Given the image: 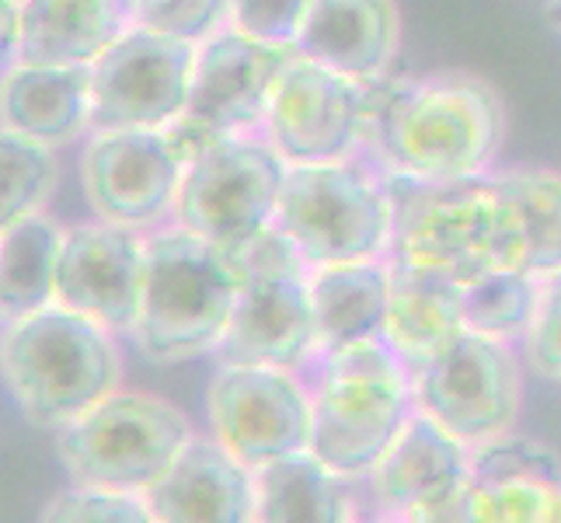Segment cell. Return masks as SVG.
Instances as JSON below:
<instances>
[{
    "instance_id": "cell-1",
    "label": "cell",
    "mask_w": 561,
    "mask_h": 523,
    "mask_svg": "<svg viewBox=\"0 0 561 523\" xmlns=\"http://www.w3.org/2000/svg\"><path fill=\"white\" fill-rule=\"evenodd\" d=\"M506 105L485 77L436 70L370 84L363 154L394 179L460 182L489 174L506 140Z\"/></svg>"
},
{
    "instance_id": "cell-2",
    "label": "cell",
    "mask_w": 561,
    "mask_h": 523,
    "mask_svg": "<svg viewBox=\"0 0 561 523\" xmlns=\"http://www.w3.org/2000/svg\"><path fill=\"white\" fill-rule=\"evenodd\" d=\"M394 245L387 262L471 286L502 269H524L527 235L495 174L460 182L394 179Z\"/></svg>"
},
{
    "instance_id": "cell-3",
    "label": "cell",
    "mask_w": 561,
    "mask_h": 523,
    "mask_svg": "<svg viewBox=\"0 0 561 523\" xmlns=\"http://www.w3.org/2000/svg\"><path fill=\"white\" fill-rule=\"evenodd\" d=\"M244 262L182 224L147 230V276L133 342L158 366L220 345L244 286Z\"/></svg>"
},
{
    "instance_id": "cell-4",
    "label": "cell",
    "mask_w": 561,
    "mask_h": 523,
    "mask_svg": "<svg viewBox=\"0 0 561 523\" xmlns=\"http://www.w3.org/2000/svg\"><path fill=\"white\" fill-rule=\"evenodd\" d=\"M0 356L14 405L43 430H67L123 387L115 332L64 304L8 321Z\"/></svg>"
},
{
    "instance_id": "cell-5",
    "label": "cell",
    "mask_w": 561,
    "mask_h": 523,
    "mask_svg": "<svg viewBox=\"0 0 561 523\" xmlns=\"http://www.w3.org/2000/svg\"><path fill=\"white\" fill-rule=\"evenodd\" d=\"M276 227L311 269L387 259L394 245L391 182L366 154L289 164Z\"/></svg>"
},
{
    "instance_id": "cell-6",
    "label": "cell",
    "mask_w": 561,
    "mask_h": 523,
    "mask_svg": "<svg viewBox=\"0 0 561 523\" xmlns=\"http://www.w3.org/2000/svg\"><path fill=\"white\" fill-rule=\"evenodd\" d=\"M196 430L175 401L150 391H126L99 401L56 436V457L73 486L144 496Z\"/></svg>"
},
{
    "instance_id": "cell-7",
    "label": "cell",
    "mask_w": 561,
    "mask_h": 523,
    "mask_svg": "<svg viewBox=\"0 0 561 523\" xmlns=\"http://www.w3.org/2000/svg\"><path fill=\"white\" fill-rule=\"evenodd\" d=\"M283 154L262 133H238L185 168L175 224L224 251H244L276 227L286 182Z\"/></svg>"
},
{
    "instance_id": "cell-8",
    "label": "cell",
    "mask_w": 561,
    "mask_h": 523,
    "mask_svg": "<svg viewBox=\"0 0 561 523\" xmlns=\"http://www.w3.org/2000/svg\"><path fill=\"white\" fill-rule=\"evenodd\" d=\"M415 409L468 447L510 433L524 405V363L510 342L463 332L412 377Z\"/></svg>"
},
{
    "instance_id": "cell-9",
    "label": "cell",
    "mask_w": 561,
    "mask_h": 523,
    "mask_svg": "<svg viewBox=\"0 0 561 523\" xmlns=\"http://www.w3.org/2000/svg\"><path fill=\"white\" fill-rule=\"evenodd\" d=\"M196 43L129 25L91 64V129H164L188 109Z\"/></svg>"
},
{
    "instance_id": "cell-10",
    "label": "cell",
    "mask_w": 561,
    "mask_h": 523,
    "mask_svg": "<svg viewBox=\"0 0 561 523\" xmlns=\"http://www.w3.org/2000/svg\"><path fill=\"white\" fill-rule=\"evenodd\" d=\"M209 430L248 468L311 451V384L279 366H217L206 395Z\"/></svg>"
},
{
    "instance_id": "cell-11",
    "label": "cell",
    "mask_w": 561,
    "mask_h": 523,
    "mask_svg": "<svg viewBox=\"0 0 561 523\" xmlns=\"http://www.w3.org/2000/svg\"><path fill=\"white\" fill-rule=\"evenodd\" d=\"M366 109L370 88L297 53L276 84L262 137L286 164L345 161L363 154Z\"/></svg>"
},
{
    "instance_id": "cell-12",
    "label": "cell",
    "mask_w": 561,
    "mask_h": 523,
    "mask_svg": "<svg viewBox=\"0 0 561 523\" xmlns=\"http://www.w3.org/2000/svg\"><path fill=\"white\" fill-rule=\"evenodd\" d=\"M311 398V454L350 481L374 475L415 412L412 374L345 377L314 371Z\"/></svg>"
},
{
    "instance_id": "cell-13",
    "label": "cell",
    "mask_w": 561,
    "mask_h": 523,
    "mask_svg": "<svg viewBox=\"0 0 561 523\" xmlns=\"http://www.w3.org/2000/svg\"><path fill=\"white\" fill-rule=\"evenodd\" d=\"M182 174L161 129H91L81 154V185L94 217L144 235L175 217Z\"/></svg>"
},
{
    "instance_id": "cell-14",
    "label": "cell",
    "mask_w": 561,
    "mask_h": 523,
    "mask_svg": "<svg viewBox=\"0 0 561 523\" xmlns=\"http://www.w3.org/2000/svg\"><path fill=\"white\" fill-rule=\"evenodd\" d=\"M144 230L94 217L67 227L60 273H56V304L94 318L115 336H133L144 300Z\"/></svg>"
},
{
    "instance_id": "cell-15",
    "label": "cell",
    "mask_w": 561,
    "mask_h": 523,
    "mask_svg": "<svg viewBox=\"0 0 561 523\" xmlns=\"http://www.w3.org/2000/svg\"><path fill=\"white\" fill-rule=\"evenodd\" d=\"M234 315L213 349L217 366H279L300 374L318 356L311 273L248 269Z\"/></svg>"
},
{
    "instance_id": "cell-16",
    "label": "cell",
    "mask_w": 561,
    "mask_h": 523,
    "mask_svg": "<svg viewBox=\"0 0 561 523\" xmlns=\"http://www.w3.org/2000/svg\"><path fill=\"white\" fill-rule=\"evenodd\" d=\"M297 46L265 43L234 25L209 35L196 49L188 109L206 115L230 137L262 133L279 77L294 64Z\"/></svg>"
},
{
    "instance_id": "cell-17",
    "label": "cell",
    "mask_w": 561,
    "mask_h": 523,
    "mask_svg": "<svg viewBox=\"0 0 561 523\" xmlns=\"http://www.w3.org/2000/svg\"><path fill=\"white\" fill-rule=\"evenodd\" d=\"M144 499L158 523H255L259 471L196 433Z\"/></svg>"
},
{
    "instance_id": "cell-18",
    "label": "cell",
    "mask_w": 561,
    "mask_h": 523,
    "mask_svg": "<svg viewBox=\"0 0 561 523\" xmlns=\"http://www.w3.org/2000/svg\"><path fill=\"white\" fill-rule=\"evenodd\" d=\"M366 481H370L377 510L412 516L468 486L471 447L450 430H443L436 419L415 409Z\"/></svg>"
},
{
    "instance_id": "cell-19",
    "label": "cell",
    "mask_w": 561,
    "mask_h": 523,
    "mask_svg": "<svg viewBox=\"0 0 561 523\" xmlns=\"http://www.w3.org/2000/svg\"><path fill=\"white\" fill-rule=\"evenodd\" d=\"M401 49L398 0H311L297 53L359 84L387 77Z\"/></svg>"
},
{
    "instance_id": "cell-20",
    "label": "cell",
    "mask_w": 561,
    "mask_h": 523,
    "mask_svg": "<svg viewBox=\"0 0 561 523\" xmlns=\"http://www.w3.org/2000/svg\"><path fill=\"white\" fill-rule=\"evenodd\" d=\"M129 25V0H25L4 56L25 67H91Z\"/></svg>"
},
{
    "instance_id": "cell-21",
    "label": "cell",
    "mask_w": 561,
    "mask_h": 523,
    "mask_svg": "<svg viewBox=\"0 0 561 523\" xmlns=\"http://www.w3.org/2000/svg\"><path fill=\"white\" fill-rule=\"evenodd\" d=\"M4 129L67 147L91 133V67L11 64L0 88Z\"/></svg>"
},
{
    "instance_id": "cell-22",
    "label": "cell",
    "mask_w": 561,
    "mask_h": 523,
    "mask_svg": "<svg viewBox=\"0 0 561 523\" xmlns=\"http://www.w3.org/2000/svg\"><path fill=\"white\" fill-rule=\"evenodd\" d=\"M468 332L463 328V286L391 262V304H387L383 339L415 377L422 366Z\"/></svg>"
},
{
    "instance_id": "cell-23",
    "label": "cell",
    "mask_w": 561,
    "mask_h": 523,
    "mask_svg": "<svg viewBox=\"0 0 561 523\" xmlns=\"http://www.w3.org/2000/svg\"><path fill=\"white\" fill-rule=\"evenodd\" d=\"M311 304L318 353L383 336L387 304H391V262L366 259L314 269Z\"/></svg>"
},
{
    "instance_id": "cell-24",
    "label": "cell",
    "mask_w": 561,
    "mask_h": 523,
    "mask_svg": "<svg viewBox=\"0 0 561 523\" xmlns=\"http://www.w3.org/2000/svg\"><path fill=\"white\" fill-rule=\"evenodd\" d=\"M353 481L335 475L311 451L259 471L255 523H353Z\"/></svg>"
},
{
    "instance_id": "cell-25",
    "label": "cell",
    "mask_w": 561,
    "mask_h": 523,
    "mask_svg": "<svg viewBox=\"0 0 561 523\" xmlns=\"http://www.w3.org/2000/svg\"><path fill=\"white\" fill-rule=\"evenodd\" d=\"M67 227L49 213L8 224L0 238V304L4 321L43 311L56 304V273H60Z\"/></svg>"
},
{
    "instance_id": "cell-26",
    "label": "cell",
    "mask_w": 561,
    "mask_h": 523,
    "mask_svg": "<svg viewBox=\"0 0 561 523\" xmlns=\"http://www.w3.org/2000/svg\"><path fill=\"white\" fill-rule=\"evenodd\" d=\"M516 203L527 235L524 273L548 280L561 273V174L551 168H513L495 174Z\"/></svg>"
},
{
    "instance_id": "cell-27",
    "label": "cell",
    "mask_w": 561,
    "mask_h": 523,
    "mask_svg": "<svg viewBox=\"0 0 561 523\" xmlns=\"http://www.w3.org/2000/svg\"><path fill=\"white\" fill-rule=\"evenodd\" d=\"M540 280L524 269H502L463 286V328L499 342H524L537 318Z\"/></svg>"
},
{
    "instance_id": "cell-28",
    "label": "cell",
    "mask_w": 561,
    "mask_h": 523,
    "mask_svg": "<svg viewBox=\"0 0 561 523\" xmlns=\"http://www.w3.org/2000/svg\"><path fill=\"white\" fill-rule=\"evenodd\" d=\"M60 182L56 147L38 144L22 133H0V224H18L43 213Z\"/></svg>"
},
{
    "instance_id": "cell-29",
    "label": "cell",
    "mask_w": 561,
    "mask_h": 523,
    "mask_svg": "<svg viewBox=\"0 0 561 523\" xmlns=\"http://www.w3.org/2000/svg\"><path fill=\"white\" fill-rule=\"evenodd\" d=\"M471 481L478 486H510V481L561 486V457L548 443L510 430L481 447H471Z\"/></svg>"
},
{
    "instance_id": "cell-30",
    "label": "cell",
    "mask_w": 561,
    "mask_h": 523,
    "mask_svg": "<svg viewBox=\"0 0 561 523\" xmlns=\"http://www.w3.org/2000/svg\"><path fill=\"white\" fill-rule=\"evenodd\" d=\"M133 25L206 43L209 35L230 25V0H129Z\"/></svg>"
},
{
    "instance_id": "cell-31",
    "label": "cell",
    "mask_w": 561,
    "mask_h": 523,
    "mask_svg": "<svg viewBox=\"0 0 561 523\" xmlns=\"http://www.w3.org/2000/svg\"><path fill=\"white\" fill-rule=\"evenodd\" d=\"M474 486V510L481 523H561V486L545 481H510V486Z\"/></svg>"
},
{
    "instance_id": "cell-32",
    "label": "cell",
    "mask_w": 561,
    "mask_h": 523,
    "mask_svg": "<svg viewBox=\"0 0 561 523\" xmlns=\"http://www.w3.org/2000/svg\"><path fill=\"white\" fill-rule=\"evenodd\" d=\"M38 523H158L147 499L137 492H105L70 486L56 492Z\"/></svg>"
},
{
    "instance_id": "cell-33",
    "label": "cell",
    "mask_w": 561,
    "mask_h": 523,
    "mask_svg": "<svg viewBox=\"0 0 561 523\" xmlns=\"http://www.w3.org/2000/svg\"><path fill=\"white\" fill-rule=\"evenodd\" d=\"M524 356L540 380L561 384V273L540 280L537 318L524 339Z\"/></svg>"
},
{
    "instance_id": "cell-34",
    "label": "cell",
    "mask_w": 561,
    "mask_h": 523,
    "mask_svg": "<svg viewBox=\"0 0 561 523\" xmlns=\"http://www.w3.org/2000/svg\"><path fill=\"white\" fill-rule=\"evenodd\" d=\"M311 0H230V25L265 38V43L297 46Z\"/></svg>"
},
{
    "instance_id": "cell-35",
    "label": "cell",
    "mask_w": 561,
    "mask_h": 523,
    "mask_svg": "<svg viewBox=\"0 0 561 523\" xmlns=\"http://www.w3.org/2000/svg\"><path fill=\"white\" fill-rule=\"evenodd\" d=\"M161 137H164L168 150L175 154V161L182 168H192L196 161H203L209 150H217L224 140H230V133L220 129L213 120H206V115L185 109L161 129Z\"/></svg>"
},
{
    "instance_id": "cell-36",
    "label": "cell",
    "mask_w": 561,
    "mask_h": 523,
    "mask_svg": "<svg viewBox=\"0 0 561 523\" xmlns=\"http://www.w3.org/2000/svg\"><path fill=\"white\" fill-rule=\"evenodd\" d=\"M409 523H481L478 510H474V486L468 481L460 492H454L450 499L436 502V507H425L412 516H404Z\"/></svg>"
},
{
    "instance_id": "cell-37",
    "label": "cell",
    "mask_w": 561,
    "mask_h": 523,
    "mask_svg": "<svg viewBox=\"0 0 561 523\" xmlns=\"http://www.w3.org/2000/svg\"><path fill=\"white\" fill-rule=\"evenodd\" d=\"M25 0H4V53L14 43V32H18V11H22Z\"/></svg>"
},
{
    "instance_id": "cell-38",
    "label": "cell",
    "mask_w": 561,
    "mask_h": 523,
    "mask_svg": "<svg viewBox=\"0 0 561 523\" xmlns=\"http://www.w3.org/2000/svg\"><path fill=\"white\" fill-rule=\"evenodd\" d=\"M353 523H409V520H404V516H394V513L377 510V513H370V516H356Z\"/></svg>"
},
{
    "instance_id": "cell-39",
    "label": "cell",
    "mask_w": 561,
    "mask_h": 523,
    "mask_svg": "<svg viewBox=\"0 0 561 523\" xmlns=\"http://www.w3.org/2000/svg\"><path fill=\"white\" fill-rule=\"evenodd\" d=\"M548 18H551V25L561 32V0H548Z\"/></svg>"
}]
</instances>
